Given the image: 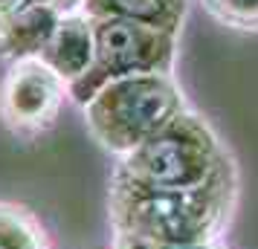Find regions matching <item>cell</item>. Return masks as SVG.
Wrapping results in <instances>:
<instances>
[{
	"label": "cell",
	"mask_w": 258,
	"mask_h": 249,
	"mask_svg": "<svg viewBox=\"0 0 258 249\" xmlns=\"http://www.w3.org/2000/svg\"><path fill=\"white\" fill-rule=\"evenodd\" d=\"M238 165H226L198 189H140L110 180L107 217L113 235L163 246H203L221 240L238 209Z\"/></svg>",
	"instance_id": "cell-1"
},
{
	"label": "cell",
	"mask_w": 258,
	"mask_h": 249,
	"mask_svg": "<svg viewBox=\"0 0 258 249\" xmlns=\"http://www.w3.org/2000/svg\"><path fill=\"white\" fill-rule=\"evenodd\" d=\"M232 159L218 131L188 107L137 151L116 159L110 180L140 189H198Z\"/></svg>",
	"instance_id": "cell-2"
},
{
	"label": "cell",
	"mask_w": 258,
	"mask_h": 249,
	"mask_svg": "<svg viewBox=\"0 0 258 249\" xmlns=\"http://www.w3.org/2000/svg\"><path fill=\"white\" fill-rule=\"evenodd\" d=\"M82 110L90 136L122 159L186 113L188 105L174 75L145 72L105 84Z\"/></svg>",
	"instance_id": "cell-3"
},
{
	"label": "cell",
	"mask_w": 258,
	"mask_h": 249,
	"mask_svg": "<svg viewBox=\"0 0 258 249\" xmlns=\"http://www.w3.org/2000/svg\"><path fill=\"white\" fill-rule=\"evenodd\" d=\"M96 58L90 72L70 84V99L76 105H87L105 84L145 75V72H174L177 38L154 26L122 21V18H93Z\"/></svg>",
	"instance_id": "cell-4"
},
{
	"label": "cell",
	"mask_w": 258,
	"mask_h": 249,
	"mask_svg": "<svg viewBox=\"0 0 258 249\" xmlns=\"http://www.w3.org/2000/svg\"><path fill=\"white\" fill-rule=\"evenodd\" d=\"M64 99L67 81L41 58L12 61L0 81V119L15 136L35 139L55 125Z\"/></svg>",
	"instance_id": "cell-5"
},
{
	"label": "cell",
	"mask_w": 258,
	"mask_h": 249,
	"mask_svg": "<svg viewBox=\"0 0 258 249\" xmlns=\"http://www.w3.org/2000/svg\"><path fill=\"white\" fill-rule=\"evenodd\" d=\"M93 58H96L93 18L84 12L64 15L55 26V32H52V38H49V44L41 52V61L58 72L67 81V87L90 72Z\"/></svg>",
	"instance_id": "cell-6"
},
{
	"label": "cell",
	"mask_w": 258,
	"mask_h": 249,
	"mask_svg": "<svg viewBox=\"0 0 258 249\" xmlns=\"http://www.w3.org/2000/svg\"><path fill=\"white\" fill-rule=\"evenodd\" d=\"M61 18H64L61 12L35 3L18 12L15 18L3 21L0 24V58H6L9 64L24 58H41Z\"/></svg>",
	"instance_id": "cell-7"
},
{
	"label": "cell",
	"mask_w": 258,
	"mask_h": 249,
	"mask_svg": "<svg viewBox=\"0 0 258 249\" xmlns=\"http://www.w3.org/2000/svg\"><path fill=\"white\" fill-rule=\"evenodd\" d=\"M186 0H84V15L90 18H122L180 35L186 21Z\"/></svg>",
	"instance_id": "cell-8"
},
{
	"label": "cell",
	"mask_w": 258,
	"mask_h": 249,
	"mask_svg": "<svg viewBox=\"0 0 258 249\" xmlns=\"http://www.w3.org/2000/svg\"><path fill=\"white\" fill-rule=\"evenodd\" d=\"M0 249H49L41 220L21 203H0Z\"/></svg>",
	"instance_id": "cell-9"
},
{
	"label": "cell",
	"mask_w": 258,
	"mask_h": 249,
	"mask_svg": "<svg viewBox=\"0 0 258 249\" xmlns=\"http://www.w3.org/2000/svg\"><path fill=\"white\" fill-rule=\"evenodd\" d=\"M218 24L238 32H258V0H203Z\"/></svg>",
	"instance_id": "cell-10"
},
{
	"label": "cell",
	"mask_w": 258,
	"mask_h": 249,
	"mask_svg": "<svg viewBox=\"0 0 258 249\" xmlns=\"http://www.w3.org/2000/svg\"><path fill=\"white\" fill-rule=\"evenodd\" d=\"M113 249H226V246H223V240L203 243V246H163V243H148V240H137V237L113 235Z\"/></svg>",
	"instance_id": "cell-11"
},
{
	"label": "cell",
	"mask_w": 258,
	"mask_h": 249,
	"mask_svg": "<svg viewBox=\"0 0 258 249\" xmlns=\"http://www.w3.org/2000/svg\"><path fill=\"white\" fill-rule=\"evenodd\" d=\"M29 6H35V0H0V24L15 18L18 12H24Z\"/></svg>",
	"instance_id": "cell-12"
},
{
	"label": "cell",
	"mask_w": 258,
	"mask_h": 249,
	"mask_svg": "<svg viewBox=\"0 0 258 249\" xmlns=\"http://www.w3.org/2000/svg\"><path fill=\"white\" fill-rule=\"evenodd\" d=\"M41 6H49L61 15H73V12H82L84 9V0H35Z\"/></svg>",
	"instance_id": "cell-13"
}]
</instances>
